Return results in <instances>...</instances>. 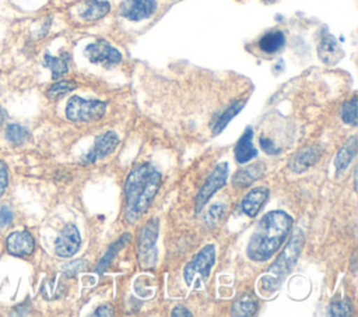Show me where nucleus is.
Wrapping results in <instances>:
<instances>
[{"label":"nucleus","mask_w":358,"mask_h":317,"mask_svg":"<svg viewBox=\"0 0 358 317\" xmlns=\"http://www.w3.org/2000/svg\"><path fill=\"white\" fill-rule=\"evenodd\" d=\"M292 226V216L281 209L264 214L248 242L246 254L255 263L271 258L287 239Z\"/></svg>","instance_id":"nucleus-1"},{"label":"nucleus","mask_w":358,"mask_h":317,"mask_svg":"<svg viewBox=\"0 0 358 317\" xmlns=\"http://www.w3.org/2000/svg\"><path fill=\"white\" fill-rule=\"evenodd\" d=\"M161 186L159 172L150 163L137 165L124 182V216L137 221L151 205Z\"/></svg>","instance_id":"nucleus-2"},{"label":"nucleus","mask_w":358,"mask_h":317,"mask_svg":"<svg viewBox=\"0 0 358 317\" xmlns=\"http://www.w3.org/2000/svg\"><path fill=\"white\" fill-rule=\"evenodd\" d=\"M302 242H303V237H302L301 232L296 230L294 233V236L291 237L289 243L287 244V247L280 254L278 260L268 270V272L274 274V277H270L268 281L267 279H262L260 281V286L262 288H267V289L270 288V290L277 289V286L281 283V279L284 278V275L294 267V264H295V261H296V258H298V256L301 253Z\"/></svg>","instance_id":"nucleus-3"},{"label":"nucleus","mask_w":358,"mask_h":317,"mask_svg":"<svg viewBox=\"0 0 358 317\" xmlns=\"http://www.w3.org/2000/svg\"><path fill=\"white\" fill-rule=\"evenodd\" d=\"M106 112V103L98 99L71 96L66 105V116L71 121H96Z\"/></svg>","instance_id":"nucleus-4"},{"label":"nucleus","mask_w":358,"mask_h":317,"mask_svg":"<svg viewBox=\"0 0 358 317\" xmlns=\"http://www.w3.org/2000/svg\"><path fill=\"white\" fill-rule=\"evenodd\" d=\"M158 239V219H150L140 230L137 239V257L141 267L150 268L157 263L158 251L155 242Z\"/></svg>","instance_id":"nucleus-5"},{"label":"nucleus","mask_w":358,"mask_h":317,"mask_svg":"<svg viewBox=\"0 0 358 317\" xmlns=\"http://www.w3.org/2000/svg\"><path fill=\"white\" fill-rule=\"evenodd\" d=\"M214 261H215V246L214 244L204 246L194 256V258L190 263H187V265L185 267L183 277H185L186 285L190 286L193 283L196 274H199L200 278L207 279L210 275V271L214 265Z\"/></svg>","instance_id":"nucleus-6"},{"label":"nucleus","mask_w":358,"mask_h":317,"mask_svg":"<svg viewBox=\"0 0 358 317\" xmlns=\"http://www.w3.org/2000/svg\"><path fill=\"white\" fill-rule=\"evenodd\" d=\"M228 177V165L218 163L214 170L210 173L204 184L201 186L197 197H196V212H200L201 208L207 204V201L227 183Z\"/></svg>","instance_id":"nucleus-7"},{"label":"nucleus","mask_w":358,"mask_h":317,"mask_svg":"<svg viewBox=\"0 0 358 317\" xmlns=\"http://www.w3.org/2000/svg\"><path fill=\"white\" fill-rule=\"evenodd\" d=\"M84 53L91 63L103 67H112L122 61V53L106 40H96L87 45Z\"/></svg>","instance_id":"nucleus-8"},{"label":"nucleus","mask_w":358,"mask_h":317,"mask_svg":"<svg viewBox=\"0 0 358 317\" xmlns=\"http://www.w3.org/2000/svg\"><path fill=\"white\" fill-rule=\"evenodd\" d=\"M81 246L80 232L76 225L67 223L59 233L55 242V251L62 258H69L74 256Z\"/></svg>","instance_id":"nucleus-9"},{"label":"nucleus","mask_w":358,"mask_h":317,"mask_svg":"<svg viewBox=\"0 0 358 317\" xmlns=\"http://www.w3.org/2000/svg\"><path fill=\"white\" fill-rule=\"evenodd\" d=\"M157 7V0H124L119 6V14L129 21H141L150 18Z\"/></svg>","instance_id":"nucleus-10"},{"label":"nucleus","mask_w":358,"mask_h":317,"mask_svg":"<svg viewBox=\"0 0 358 317\" xmlns=\"http://www.w3.org/2000/svg\"><path fill=\"white\" fill-rule=\"evenodd\" d=\"M117 144H119L117 134L115 131H112V130L105 131L103 134H101V135H98L95 138L94 147L87 154V156L84 158V162L85 163H88V162L92 163V162H96V161L108 156L112 151H115Z\"/></svg>","instance_id":"nucleus-11"},{"label":"nucleus","mask_w":358,"mask_h":317,"mask_svg":"<svg viewBox=\"0 0 358 317\" xmlns=\"http://www.w3.org/2000/svg\"><path fill=\"white\" fill-rule=\"evenodd\" d=\"M317 56L324 64L334 66L343 59L344 50L341 49L340 43L337 42V39L333 35L326 34L322 36V39L317 45Z\"/></svg>","instance_id":"nucleus-12"},{"label":"nucleus","mask_w":358,"mask_h":317,"mask_svg":"<svg viewBox=\"0 0 358 317\" xmlns=\"http://www.w3.org/2000/svg\"><path fill=\"white\" fill-rule=\"evenodd\" d=\"M7 251L13 256H28L34 251L35 249V242L31 233L27 230H20V232H13L6 242Z\"/></svg>","instance_id":"nucleus-13"},{"label":"nucleus","mask_w":358,"mask_h":317,"mask_svg":"<svg viewBox=\"0 0 358 317\" xmlns=\"http://www.w3.org/2000/svg\"><path fill=\"white\" fill-rule=\"evenodd\" d=\"M267 198H268V189L264 186L256 187V189L250 190L242 200V205H241L242 211L248 216L253 218L259 214V211L262 209V207L264 205Z\"/></svg>","instance_id":"nucleus-14"},{"label":"nucleus","mask_w":358,"mask_h":317,"mask_svg":"<svg viewBox=\"0 0 358 317\" xmlns=\"http://www.w3.org/2000/svg\"><path fill=\"white\" fill-rule=\"evenodd\" d=\"M110 10V4L106 0H87L80 6V18L87 22H94L103 18Z\"/></svg>","instance_id":"nucleus-15"},{"label":"nucleus","mask_w":358,"mask_h":317,"mask_svg":"<svg viewBox=\"0 0 358 317\" xmlns=\"http://www.w3.org/2000/svg\"><path fill=\"white\" fill-rule=\"evenodd\" d=\"M252 138H253V131L250 127H248L243 131V134L239 137V140L235 145V149H234L235 159L238 163H246L250 159H253L255 156H257V149L255 148Z\"/></svg>","instance_id":"nucleus-16"},{"label":"nucleus","mask_w":358,"mask_h":317,"mask_svg":"<svg viewBox=\"0 0 358 317\" xmlns=\"http://www.w3.org/2000/svg\"><path fill=\"white\" fill-rule=\"evenodd\" d=\"M320 158V148L313 145V147H308L303 148L302 151H299L292 161L289 162V168L295 172V173H301L305 172L306 169H309L310 166H313Z\"/></svg>","instance_id":"nucleus-17"},{"label":"nucleus","mask_w":358,"mask_h":317,"mask_svg":"<svg viewBox=\"0 0 358 317\" xmlns=\"http://www.w3.org/2000/svg\"><path fill=\"white\" fill-rule=\"evenodd\" d=\"M264 173V166L262 163H253V165H249L246 168H242L239 169L234 179H232V184L238 189H242V187H248L249 184H252L256 179H259L262 175Z\"/></svg>","instance_id":"nucleus-18"},{"label":"nucleus","mask_w":358,"mask_h":317,"mask_svg":"<svg viewBox=\"0 0 358 317\" xmlns=\"http://www.w3.org/2000/svg\"><path fill=\"white\" fill-rule=\"evenodd\" d=\"M284 45H285V36L281 31L266 32L259 40L260 50L267 54H274L280 52L284 47Z\"/></svg>","instance_id":"nucleus-19"},{"label":"nucleus","mask_w":358,"mask_h":317,"mask_svg":"<svg viewBox=\"0 0 358 317\" xmlns=\"http://www.w3.org/2000/svg\"><path fill=\"white\" fill-rule=\"evenodd\" d=\"M357 154V142H355V137H351L348 140V142L338 151L336 159H334V168L337 172L344 170L350 162L352 161V158Z\"/></svg>","instance_id":"nucleus-20"},{"label":"nucleus","mask_w":358,"mask_h":317,"mask_svg":"<svg viewBox=\"0 0 358 317\" xmlns=\"http://www.w3.org/2000/svg\"><path fill=\"white\" fill-rule=\"evenodd\" d=\"M129 240H130V233H124L123 236H120L115 243H112V244L108 247V250L105 251L103 257H102L101 261L98 263V267H96V272H98V274H101V275L103 274L105 268L112 263V260L115 258L116 253H117L122 247H124Z\"/></svg>","instance_id":"nucleus-21"},{"label":"nucleus","mask_w":358,"mask_h":317,"mask_svg":"<svg viewBox=\"0 0 358 317\" xmlns=\"http://www.w3.org/2000/svg\"><path fill=\"white\" fill-rule=\"evenodd\" d=\"M45 66L50 68L52 71V78H59L64 75L69 71V54H62V56H52L49 53L45 54Z\"/></svg>","instance_id":"nucleus-22"},{"label":"nucleus","mask_w":358,"mask_h":317,"mask_svg":"<svg viewBox=\"0 0 358 317\" xmlns=\"http://www.w3.org/2000/svg\"><path fill=\"white\" fill-rule=\"evenodd\" d=\"M243 106H245V102H243V101H236V102H234L229 108H227V109L224 110V113L218 117V120H215V123H214V126H213V133H214V134L221 133V131L228 126V123L232 120V117L236 116V115L242 110Z\"/></svg>","instance_id":"nucleus-23"},{"label":"nucleus","mask_w":358,"mask_h":317,"mask_svg":"<svg viewBox=\"0 0 358 317\" xmlns=\"http://www.w3.org/2000/svg\"><path fill=\"white\" fill-rule=\"evenodd\" d=\"M256 302L250 296H243L232 306V314L236 316H252L256 311Z\"/></svg>","instance_id":"nucleus-24"},{"label":"nucleus","mask_w":358,"mask_h":317,"mask_svg":"<svg viewBox=\"0 0 358 317\" xmlns=\"http://www.w3.org/2000/svg\"><path fill=\"white\" fill-rule=\"evenodd\" d=\"M76 88H77L76 82L69 81V80H62V81H57L53 85H50V88L48 89V96L50 99H59L60 96L69 94L70 91H73Z\"/></svg>","instance_id":"nucleus-25"},{"label":"nucleus","mask_w":358,"mask_h":317,"mask_svg":"<svg viewBox=\"0 0 358 317\" xmlns=\"http://www.w3.org/2000/svg\"><path fill=\"white\" fill-rule=\"evenodd\" d=\"M6 137L13 144H22L29 138V133L20 124H10L6 130Z\"/></svg>","instance_id":"nucleus-26"},{"label":"nucleus","mask_w":358,"mask_h":317,"mask_svg":"<svg viewBox=\"0 0 358 317\" xmlns=\"http://www.w3.org/2000/svg\"><path fill=\"white\" fill-rule=\"evenodd\" d=\"M341 117H343V121L347 124H352V126L357 124V96L355 95L343 105Z\"/></svg>","instance_id":"nucleus-27"},{"label":"nucleus","mask_w":358,"mask_h":317,"mask_svg":"<svg viewBox=\"0 0 358 317\" xmlns=\"http://www.w3.org/2000/svg\"><path fill=\"white\" fill-rule=\"evenodd\" d=\"M224 214H225V205L221 204V202H217V204H214V205L208 209V212L206 214V222L213 225V223L218 222V221L222 218Z\"/></svg>","instance_id":"nucleus-28"},{"label":"nucleus","mask_w":358,"mask_h":317,"mask_svg":"<svg viewBox=\"0 0 358 317\" xmlns=\"http://www.w3.org/2000/svg\"><path fill=\"white\" fill-rule=\"evenodd\" d=\"M351 313V304L348 302L340 300V302H333L330 306V314L331 316H348Z\"/></svg>","instance_id":"nucleus-29"},{"label":"nucleus","mask_w":358,"mask_h":317,"mask_svg":"<svg viewBox=\"0 0 358 317\" xmlns=\"http://www.w3.org/2000/svg\"><path fill=\"white\" fill-rule=\"evenodd\" d=\"M259 141H260L262 149H263L266 154H268V155H277V154L280 152V148H277L271 140H268V138H266V137H260Z\"/></svg>","instance_id":"nucleus-30"},{"label":"nucleus","mask_w":358,"mask_h":317,"mask_svg":"<svg viewBox=\"0 0 358 317\" xmlns=\"http://www.w3.org/2000/svg\"><path fill=\"white\" fill-rule=\"evenodd\" d=\"M7 183H8V170H7L6 163L3 161H0V196L6 191Z\"/></svg>","instance_id":"nucleus-31"},{"label":"nucleus","mask_w":358,"mask_h":317,"mask_svg":"<svg viewBox=\"0 0 358 317\" xmlns=\"http://www.w3.org/2000/svg\"><path fill=\"white\" fill-rule=\"evenodd\" d=\"M11 222H13V212H11V209L3 207V208L0 209V226H1V228H6V226H8Z\"/></svg>","instance_id":"nucleus-32"},{"label":"nucleus","mask_w":358,"mask_h":317,"mask_svg":"<svg viewBox=\"0 0 358 317\" xmlns=\"http://www.w3.org/2000/svg\"><path fill=\"white\" fill-rule=\"evenodd\" d=\"M113 314V309L109 304H102L96 309V311L94 313V316H112Z\"/></svg>","instance_id":"nucleus-33"},{"label":"nucleus","mask_w":358,"mask_h":317,"mask_svg":"<svg viewBox=\"0 0 358 317\" xmlns=\"http://www.w3.org/2000/svg\"><path fill=\"white\" fill-rule=\"evenodd\" d=\"M172 316H173V317H189V316H192V313H190V310H187V309L183 307V306H176V307L172 310Z\"/></svg>","instance_id":"nucleus-34"},{"label":"nucleus","mask_w":358,"mask_h":317,"mask_svg":"<svg viewBox=\"0 0 358 317\" xmlns=\"http://www.w3.org/2000/svg\"><path fill=\"white\" fill-rule=\"evenodd\" d=\"M83 261H74L71 264H67V267H64V271L67 270H73V274H76L77 271H81L84 268V265H80Z\"/></svg>","instance_id":"nucleus-35"},{"label":"nucleus","mask_w":358,"mask_h":317,"mask_svg":"<svg viewBox=\"0 0 358 317\" xmlns=\"http://www.w3.org/2000/svg\"><path fill=\"white\" fill-rule=\"evenodd\" d=\"M4 119H6V113H4V112H3V109L0 108V124L3 123V120H4Z\"/></svg>","instance_id":"nucleus-36"},{"label":"nucleus","mask_w":358,"mask_h":317,"mask_svg":"<svg viewBox=\"0 0 358 317\" xmlns=\"http://www.w3.org/2000/svg\"><path fill=\"white\" fill-rule=\"evenodd\" d=\"M266 3H273V1H275V0H264Z\"/></svg>","instance_id":"nucleus-37"}]
</instances>
